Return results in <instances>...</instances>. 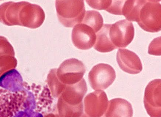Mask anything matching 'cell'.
Segmentation results:
<instances>
[{
  "label": "cell",
  "mask_w": 161,
  "mask_h": 117,
  "mask_svg": "<svg viewBox=\"0 0 161 117\" xmlns=\"http://www.w3.org/2000/svg\"><path fill=\"white\" fill-rule=\"evenodd\" d=\"M109 101L102 90H97L87 95L83 103V112L80 117H101L106 111Z\"/></svg>",
  "instance_id": "52a82bcc"
},
{
  "label": "cell",
  "mask_w": 161,
  "mask_h": 117,
  "mask_svg": "<svg viewBox=\"0 0 161 117\" xmlns=\"http://www.w3.org/2000/svg\"><path fill=\"white\" fill-rule=\"evenodd\" d=\"M0 87L11 92L21 91L24 89V82L16 70L8 71L0 77Z\"/></svg>",
  "instance_id": "4fadbf2b"
},
{
  "label": "cell",
  "mask_w": 161,
  "mask_h": 117,
  "mask_svg": "<svg viewBox=\"0 0 161 117\" xmlns=\"http://www.w3.org/2000/svg\"><path fill=\"white\" fill-rule=\"evenodd\" d=\"M85 72L86 68L82 62L75 58L66 60L56 70L59 80L66 85L79 83L83 78Z\"/></svg>",
  "instance_id": "5b68a950"
},
{
  "label": "cell",
  "mask_w": 161,
  "mask_h": 117,
  "mask_svg": "<svg viewBox=\"0 0 161 117\" xmlns=\"http://www.w3.org/2000/svg\"><path fill=\"white\" fill-rule=\"evenodd\" d=\"M105 117V116H104V115H103L102 117Z\"/></svg>",
  "instance_id": "7402d4cb"
},
{
  "label": "cell",
  "mask_w": 161,
  "mask_h": 117,
  "mask_svg": "<svg viewBox=\"0 0 161 117\" xmlns=\"http://www.w3.org/2000/svg\"><path fill=\"white\" fill-rule=\"evenodd\" d=\"M116 60L121 69L129 74H138L142 70V65L139 57L135 53L129 50L119 49L117 53Z\"/></svg>",
  "instance_id": "8fae6325"
},
{
  "label": "cell",
  "mask_w": 161,
  "mask_h": 117,
  "mask_svg": "<svg viewBox=\"0 0 161 117\" xmlns=\"http://www.w3.org/2000/svg\"><path fill=\"white\" fill-rule=\"evenodd\" d=\"M73 43L79 49H90L96 43L95 32L89 26L83 23L77 24L73 29L72 33Z\"/></svg>",
  "instance_id": "30bf717a"
},
{
  "label": "cell",
  "mask_w": 161,
  "mask_h": 117,
  "mask_svg": "<svg viewBox=\"0 0 161 117\" xmlns=\"http://www.w3.org/2000/svg\"><path fill=\"white\" fill-rule=\"evenodd\" d=\"M137 23L146 31L156 33L161 29L160 1H146L141 9Z\"/></svg>",
  "instance_id": "277c9868"
},
{
  "label": "cell",
  "mask_w": 161,
  "mask_h": 117,
  "mask_svg": "<svg viewBox=\"0 0 161 117\" xmlns=\"http://www.w3.org/2000/svg\"><path fill=\"white\" fill-rule=\"evenodd\" d=\"M90 7L98 10H106L111 4L112 1H86Z\"/></svg>",
  "instance_id": "ffe728a7"
},
{
  "label": "cell",
  "mask_w": 161,
  "mask_h": 117,
  "mask_svg": "<svg viewBox=\"0 0 161 117\" xmlns=\"http://www.w3.org/2000/svg\"><path fill=\"white\" fill-rule=\"evenodd\" d=\"M88 78L92 89L96 90H105L115 80L116 72L111 66L107 64L100 63L92 68Z\"/></svg>",
  "instance_id": "8992f818"
},
{
  "label": "cell",
  "mask_w": 161,
  "mask_h": 117,
  "mask_svg": "<svg viewBox=\"0 0 161 117\" xmlns=\"http://www.w3.org/2000/svg\"><path fill=\"white\" fill-rule=\"evenodd\" d=\"M146 1H125L122 9V15L130 21H138L140 12Z\"/></svg>",
  "instance_id": "9a60e30c"
},
{
  "label": "cell",
  "mask_w": 161,
  "mask_h": 117,
  "mask_svg": "<svg viewBox=\"0 0 161 117\" xmlns=\"http://www.w3.org/2000/svg\"><path fill=\"white\" fill-rule=\"evenodd\" d=\"M161 79H154L145 88L144 99L145 109L151 117H161Z\"/></svg>",
  "instance_id": "9c48e42d"
},
{
  "label": "cell",
  "mask_w": 161,
  "mask_h": 117,
  "mask_svg": "<svg viewBox=\"0 0 161 117\" xmlns=\"http://www.w3.org/2000/svg\"><path fill=\"white\" fill-rule=\"evenodd\" d=\"M111 25L104 24L101 30L96 33V40L94 47L97 51L106 53L117 49L110 39L109 30Z\"/></svg>",
  "instance_id": "5bb4252c"
},
{
  "label": "cell",
  "mask_w": 161,
  "mask_h": 117,
  "mask_svg": "<svg viewBox=\"0 0 161 117\" xmlns=\"http://www.w3.org/2000/svg\"><path fill=\"white\" fill-rule=\"evenodd\" d=\"M44 117H61L58 113H52L48 114Z\"/></svg>",
  "instance_id": "44dd1931"
},
{
  "label": "cell",
  "mask_w": 161,
  "mask_h": 117,
  "mask_svg": "<svg viewBox=\"0 0 161 117\" xmlns=\"http://www.w3.org/2000/svg\"><path fill=\"white\" fill-rule=\"evenodd\" d=\"M148 54L154 56H161V36L154 39L150 44Z\"/></svg>",
  "instance_id": "d6986e66"
},
{
  "label": "cell",
  "mask_w": 161,
  "mask_h": 117,
  "mask_svg": "<svg viewBox=\"0 0 161 117\" xmlns=\"http://www.w3.org/2000/svg\"><path fill=\"white\" fill-rule=\"evenodd\" d=\"M55 6L58 20L65 27L82 23L86 12L83 1H56Z\"/></svg>",
  "instance_id": "3957f363"
},
{
  "label": "cell",
  "mask_w": 161,
  "mask_h": 117,
  "mask_svg": "<svg viewBox=\"0 0 161 117\" xmlns=\"http://www.w3.org/2000/svg\"><path fill=\"white\" fill-rule=\"evenodd\" d=\"M135 34L133 24L126 19L111 24L109 30L110 39L117 49L125 48L133 41Z\"/></svg>",
  "instance_id": "ba28073f"
},
{
  "label": "cell",
  "mask_w": 161,
  "mask_h": 117,
  "mask_svg": "<svg viewBox=\"0 0 161 117\" xmlns=\"http://www.w3.org/2000/svg\"><path fill=\"white\" fill-rule=\"evenodd\" d=\"M56 70L54 68L50 71L47 76V82L53 97L57 98L62 93L67 85L59 80L57 76Z\"/></svg>",
  "instance_id": "e0dca14e"
},
{
  "label": "cell",
  "mask_w": 161,
  "mask_h": 117,
  "mask_svg": "<svg viewBox=\"0 0 161 117\" xmlns=\"http://www.w3.org/2000/svg\"><path fill=\"white\" fill-rule=\"evenodd\" d=\"M24 89L13 92L0 87V117H43L38 113L36 94L24 82Z\"/></svg>",
  "instance_id": "6da1fadb"
},
{
  "label": "cell",
  "mask_w": 161,
  "mask_h": 117,
  "mask_svg": "<svg viewBox=\"0 0 161 117\" xmlns=\"http://www.w3.org/2000/svg\"><path fill=\"white\" fill-rule=\"evenodd\" d=\"M133 110L131 104L122 98L112 99L103 115L105 117H132Z\"/></svg>",
  "instance_id": "7c38bea8"
},
{
  "label": "cell",
  "mask_w": 161,
  "mask_h": 117,
  "mask_svg": "<svg viewBox=\"0 0 161 117\" xmlns=\"http://www.w3.org/2000/svg\"><path fill=\"white\" fill-rule=\"evenodd\" d=\"M45 18L40 6L27 2H8L0 6V21L6 25L35 29L42 25Z\"/></svg>",
  "instance_id": "7a4b0ae2"
},
{
  "label": "cell",
  "mask_w": 161,
  "mask_h": 117,
  "mask_svg": "<svg viewBox=\"0 0 161 117\" xmlns=\"http://www.w3.org/2000/svg\"><path fill=\"white\" fill-rule=\"evenodd\" d=\"M125 2V1H112L111 4L106 11L112 14L122 15V9Z\"/></svg>",
  "instance_id": "ac0fdd59"
},
{
  "label": "cell",
  "mask_w": 161,
  "mask_h": 117,
  "mask_svg": "<svg viewBox=\"0 0 161 117\" xmlns=\"http://www.w3.org/2000/svg\"><path fill=\"white\" fill-rule=\"evenodd\" d=\"M81 23L85 24L93 30L96 34L103 27V20L102 15L97 11H86L85 17Z\"/></svg>",
  "instance_id": "2e32d148"
}]
</instances>
